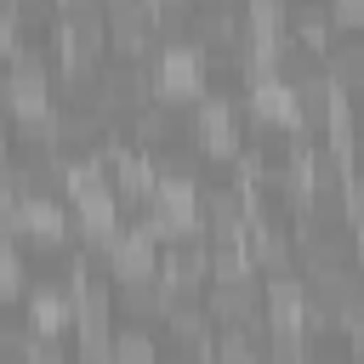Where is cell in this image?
<instances>
[{
	"label": "cell",
	"instance_id": "1",
	"mask_svg": "<svg viewBox=\"0 0 364 364\" xmlns=\"http://www.w3.org/2000/svg\"><path fill=\"white\" fill-rule=\"evenodd\" d=\"M63 318H74L68 290H34V330H40V336H51Z\"/></svg>",
	"mask_w": 364,
	"mask_h": 364
},
{
	"label": "cell",
	"instance_id": "2",
	"mask_svg": "<svg viewBox=\"0 0 364 364\" xmlns=\"http://www.w3.org/2000/svg\"><path fill=\"white\" fill-rule=\"evenodd\" d=\"M17 279H23V256H17V245L0 233V290H11Z\"/></svg>",
	"mask_w": 364,
	"mask_h": 364
}]
</instances>
